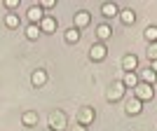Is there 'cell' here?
I'll list each match as a JSON object with an SVG mask.
<instances>
[{"label":"cell","instance_id":"1","mask_svg":"<svg viewBox=\"0 0 157 131\" xmlns=\"http://www.w3.org/2000/svg\"><path fill=\"white\" fill-rule=\"evenodd\" d=\"M134 98H138L141 103H145V101H152V98H155V89H152V84L138 82V87L134 89Z\"/></svg>","mask_w":157,"mask_h":131},{"label":"cell","instance_id":"2","mask_svg":"<svg viewBox=\"0 0 157 131\" xmlns=\"http://www.w3.org/2000/svg\"><path fill=\"white\" fill-rule=\"evenodd\" d=\"M105 56H108V47H105V42H94L92 47H89V59L92 61H103Z\"/></svg>","mask_w":157,"mask_h":131},{"label":"cell","instance_id":"3","mask_svg":"<svg viewBox=\"0 0 157 131\" xmlns=\"http://www.w3.org/2000/svg\"><path fill=\"white\" fill-rule=\"evenodd\" d=\"M66 124H68V122H66V115L61 110H54L52 115H49V129L52 131H63Z\"/></svg>","mask_w":157,"mask_h":131},{"label":"cell","instance_id":"4","mask_svg":"<svg viewBox=\"0 0 157 131\" xmlns=\"http://www.w3.org/2000/svg\"><path fill=\"white\" fill-rule=\"evenodd\" d=\"M124 84H122V80H117V82H113L110 87H108V101L110 103H115V101H122V96H124Z\"/></svg>","mask_w":157,"mask_h":131},{"label":"cell","instance_id":"5","mask_svg":"<svg viewBox=\"0 0 157 131\" xmlns=\"http://www.w3.org/2000/svg\"><path fill=\"white\" fill-rule=\"evenodd\" d=\"M89 21H92V14L87 12V9H80V12H75V17H73V28L82 31V28L89 26Z\"/></svg>","mask_w":157,"mask_h":131},{"label":"cell","instance_id":"6","mask_svg":"<svg viewBox=\"0 0 157 131\" xmlns=\"http://www.w3.org/2000/svg\"><path fill=\"white\" fill-rule=\"evenodd\" d=\"M38 26H40V33H47V35H49V33H54L59 28V21H56V17H52V14H45Z\"/></svg>","mask_w":157,"mask_h":131},{"label":"cell","instance_id":"7","mask_svg":"<svg viewBox=\"0 0 157 131\" xmlns=\"http://www.w3.org/2000/svg\"><path fill=\"white\" fill-rule=\"evenodd\" d=\"M96 119V112H94V108H80V112H78V124H82V126H89Z\"/></svg>","mask_w":157,"mask_h":131},{"label":"cell","instance_id":"8","mask_svg":"<svg viewBox=\"0 0 157 131\" xmlns=\"http://www.w3.org/2000/svg\"><path fill=\"white\" fill-rule=\"evenodd\" d=\"M45 82H47V70L45 68H35L31 73V84L38 89V87H45Z\"/></svg>","mask_w":157,"mask_h":131},{"label":"cell","instance_id":"9","mask_svg":"<svg viewBox=\"0 0 157 131\" xmlns=\"http://www.w3.org/2000/svg\"><path fill=\"white\" fill-rule=\"evenodd\" d=\"M136 68H138L136 54H124V56H122V70L124 73H136Z\"/></svg>","mask_w":157,"mask_h":131},{"label":"cell","instance_id":"10","mask_svg":"<svg viewBox=\"0 0 157 131\" xmlns=\"http://www.w3.org/2000/svg\"><path fill=\"white\" fill-rule=\"evenodd\" d=\"M124 110H127V115H131V117H134V115H141V110H143V103H141L138 98H134V96H131L129 101H127Z\"/></svg>","mask_w":157,"mask_h":131},{"label":"cell","instance_id":"11","mask_svg":"<svg viewBox=\"0 0 157 131\" xmlns=\"http://www.w3.org/2000/svg\"><path fill=\"white\" fill-rule=\"evenodd\" d=\"M42 17H45V12H42V7H40V5L28 7V21H31V24H40Z\"/></svg>","mask_w":157,"mask_h":131},{"label":"cell","instance_id":"12","mask_svg":"<svg viewBox=\"0 0 157 131\" xmlns=\"http://www.w3.org/2000/svg\"><path fill=\"white\" fill-rule=\"evenodd\" d=\"M138 82H141V80H138L136 73H124V77H122V84H124V89H131V92L138 87Z\"/></svg>","mask_w":157,"mask_h":131},{"label":"cell","instance_id":"13","mask_svg":"<svg viewBox=\"0 0 157 131\" xmlns=\"http://www.w3.org/2000/svg\"><path fill=\"white\" fill-rule=\"evenodd\" d=\"M120 21L124 26H134L136 24V12L134 9H120Z\"/></svg>","mask_w":157,"mask_h":131},{"label":"cell","instance_id":"14","mask_svg":"<svg viewBox=\"0 0 157 131\" xmlns=\"http://www.w3.org/2000/svg\"><path fill=\"white\" fill-rule=\"evenodd\" d=\"M136 75H138V80H141V82H145V84H155V80H157V75L150 70V66H148V68H143V70H138Z\"/></svg>","mask_w":157,"mask_h":131},{"label":"cell","instance_id":"15","mask_svg":"<svg viewBox=\"0 0 157 131\" xmlns=\"http://www.w3.org/2000/svg\"><path fill=\"white\" fill-rule=\"evenodd\" d=\"M21 124L24 126H35L38 124V112L35 110H26L24 115H21Z\"/></svg>","mask_w":157,"mask_h":131},{"label":"cell","instance_id":"16","mask_svg":"<svg viewBox=\"0 0 157 131\" xmlns=\"http://www.w3.org/2000/svg\"><path fill=\"white\" fill-rule=\"evenodd\" d=\"M101 14L108 17V19H110V17H117V14H120V7L115 5V2H103V5H101Z\"/></svg>","mask_w":157,"mask_h":131},{"label":"cell","instance_id":"17","mask_svg":"<svg viewBox=\"0 0 157 131\" xmlns=\"http://www.w3.org/2000/svg\"><path fill=\"white\" fill-rule=\"evenodd\" d=\"M110 35H113V28L108 26V24H98V26H96V38H98V42L108 40Z\"/></svg>","mask_w":157,"mask_h":131},{"label":"cell","instance_id":"18","mask_svg":"<svg viewBox=\"0 0 157 131\" xmlns=\"http://www.w3.org/2000/svg\"><path fill=\"white\" fill-rule=\"evenodd\" d=\"M19 24H21V19H19V14H17V12H7L5 14V26L7 28H12V31H14V28H19Z\"/></svg>","mask_w":157,"mask_h":131},{"label":"cell","instance_id":"19","mask_svg":"<svg viewBox=\"0 0 157 131\" xmlns=\"http://www.w3.org/2000/svg\"><path fill=\"white\" fill-rule=\"evenodd\" d=\"M63 38H66V42H68V45H75V42H80V31L71 26L68 31L63 33Z\"/></svg>","mask_w":157,"mask_h":131},{"label":"cell","instance_id":"20","mask_svg":"<svg viewBox=\"0 0 157 131\" xmlns=\"http://www.w3.org/2000/svg\"><path fill=\"white\" fill-rule=\"evenodd\" d=\"M38 35H40V26L38 24H28L26 26V38L28 40H38Z\"/></svg>","mask_w":157,"mask_h":131},{"label":"cell","instance_id":"21","mask_svg":"<svg viewBox=\"0 0 157 131\" xmlns=\"http://www.w3.org/2000/svg\"><path fill=\"white\" fill-rule=\"evenodd\" d=\"M143 35H145V40H148V45H150V42H157V26H148L143 31Z\"/></svg>","mask_w":157,"mask_h":131},{"label":"cell","instance_id":"22","mask_svg":"<svg viewBox=\"0 0 157 131\" xmlns=\"http://www.w3.org/2000/svg\"><path fill=\"white\" fill-rule=\"evenodd\" d=\"M145 54H148V59H150V61H157V42H150L148 49H145Z\"/></svg>","mask_w":157,"mask_h":131},{"label":"cell","instance_id":"23","mask_svg":"<svg viewBox=\"0 0 157 131\" xmlns=\"http://www.w3.org/2000/svg\"><path fill=\"white\" fill-rule=\"evenodd\" d=\"M19 0H5V7H7V12H17L19 9Z\"/></svg>","mask_w":157,"mask_h":131},{"label":"cell","instance_id":"24","mask_svg":"<svg viewBox=\"0 0 157 131\" xmlns=\"http://www.w3.org/2000/svg\"><path fill=\"white\" fill-rule=\"evenodd\" d=\"M54 5H56V0H42V2H40V7H42V12H45V9H52Z\"/></svg>","mask_w":157,"mask_h":131},{"label":"cell","instance_id":"25","mask_svg":"<svg viewBox=\"0 0 157 131\" xmlns=\"http://www.w3.org/2000/svg\"><path fill=\"white\" fill-rule=\"evenodd\" d=\"M73 131H87V126H82V124H78V122H75V126H73Z\"/></svg>","mask_w":157,"mask_h":131},{"label":"cell","instance_id":"26","mask_svg":"<svg viewBox=\"0 0 157 131\" xmlns=\"http://www.w3.org/2000/svg\"><path fill=\"white\" fill-rule=\"evenodd\" d=\"M150 70H152V73L157 75V61H150Z\"/></svg>","mask_w":157,"mask_h":131},{"label":"cell","instance_id":"27","mask_svg":"<svg viewBox=\"0 0 157 131\" xmlns=\"http://www.w3.org/2000/svg\"><path fill=\"white\" fill-rule=\"evenodd\" d=\"M45 131H52V129H45Z\"/></svg>","mask_w":157,"mask_h":131}]
</instances>
